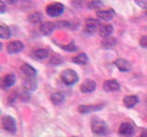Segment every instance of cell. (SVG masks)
Masks as SVG:
<instances>
[{"mask_svg":"<svg viewBox=\"0 0 147 137\" xmlns=\"http://www.w3.org/2000/svg\"><path fill=\"white\" fill-rule=\"evenodd\" d=\"M61 79L65 84L70 86V84H75L78 81V75L74 70L67 68L61 73Z\"/></svg>","mask_w":147,"mask_h":137,"instance_id":"6da1fadb","label":"cell"},{"mask_svg":"<svg viewBox=\"0 0 147 137\" xmlns=\"http://www.w3.org/2000/svg\"><path fill=\"white\" fill-rule=\"evenodd\" d=\"M64 11V6L60 2H53L46 7V13L52 17H57Z\"/></svg>","mask_w":147,"mask_h":137,"instance_id":"7a4b0ae2","label":"cell"},{"mask_svg":"<svg viewBox=\"0 0 147 137\" xmlns=\"http://www.w3.org/2000/svg\"><path fill=\"white\" fill-rule=\"evenodd\" d=\"M91 128H92V131L96 135H103L107 132V126L103 121L99 120L98 118H94V120L92 121V124H91Z\"/></svg>","mask_w":147,"mask_h":137,"instance_id":"3957f363","label":"cell"},{"mask_svg":"<svg viewBox=\"0 0 147 137\" xmlns=\"http://www.w3.org/2000/svg\"><path fill=\"white\" fill-rule=\"evenodd\" d=\"M1 124H2V128L8 132L16 131V123L11 116H3L1 120Z\"/></svg>","mask_w":147,"mask_h":137,"instance_id":"277c9868","label":"cell"},{"mask_svg":"<svg viewBox=\"0 0 147 137\" xmlns=\"http://www.w3.org/2000/svg\"><path fill=\"white\" fill-rule=\"evenodd\" d=\"M133 130H134V128H133V126H132L131 123H129V122H123V123L119 126L118 132H119V135H122L123 137H129V136H131V135L133 134Z\"/></svg>","mask_w":147,"mask_h":137,"instance_id":"5b68a950","label":"cell"},{"mask_svg":"<svg viewBox=\"0 0 147 137\" xmlns=\"http://www.w3.org/2000/svg\"><path fill=\"white\" fill-rule=\"evenodd\" d=\"M100 26V22L93 18H87L86 19V24H85V31L88 33H94L96 31V29Z\"/></svg>","mask_w":147,"mask_h":137,"instance_id":"8992f818","label":"cell"},{"mask_svg":"<svg viewBox=\"0 0 147 137\" xmlns=\"http://www.w3.org/2000/svg\"><path fill=\"white\" fill-rule=\"evenodd\" d=\"M22 49H23V43H22L21 41H17V40L11 41V42H9V43L7 45V51H8L9 54L18 53V51H21Z\"/></svg>","mask_w":147,"mask_h":137,"instance_id":"52a82bcc","label":"cell"},{"mask_svg":"<svg viewBox=\"0 0 147 137\" xmlns=\"http://www.w3.org/2000/svg\"><path fill=\"white\" fill-rule=\"evenodd\" d=\"M95 88H96V84H95V82H94L93 80H91V79L85 80V81L82 83V86H80V90H82L83 92H85V94L92 92Z\"/></svg>","mask_w":147,"mask_h":137,"instance_id":"ba28073f","label":"cell"},{"mask_svg":"<svg viewBox=\"0 0 147 137\" xmlns=\"http://www.w3.org/2000/svg\"><path fill=\"white\" fill-rule=\"evenodd\" d=\"M103 107V104H96V105H80L78 106V111L80 113H90L93 111L101 110Z\"/></svg>","mask_w":147,"mask_h":137,"instance_id":"9c48e42d","label":"cell"},{"mask_svg":"<svg viewBox=\"0 0 147 137\" xmlns=\"http://www.w3.org/2000/svg\"><path fill=\"white\" fill-rule=\"evenodd\" d=\"M54 29H55V24L52 23V22H45V23H42V24L40 25V27H39L40 32H41L44 35H49V34L54 31Z\"/></svg>","mask_w":147,"mask_h":137,"instance_id":"30bf717a","label":"cell"},{"mask_svg":"<svg viewBox=\"0 0 147 137\" xmlns=\"http://www.w3.org/2000/svg\"><path fill=\"white\" fill-rule=\"evenodd\" d=\"M103 89L106 91H116V90L119 89V83L114 79L107 80V81L103 82Z\"/></svg>","mask_w":147,"mask_h":137,"instance_id":"8fae6325","label":"cell"},{"mask_svg":"<svg viewBox=\"0 0 147 137\" xmlns=\"http://www.w3.org/2000/svg\"><path fill=\"white\" fill-rule=\"evenodd\" d=\"M96 16L100 19L103 21H109L115 16V11L113 9H107V10H98L96 11Z\"/></svg>","mask_w":147,"mask_h":137,"instance_id":"7c38bea8","label":"cell"},{"mask_svg":"<svg viewBox=\"0 0 147 137\" xmlns=\"http://www.w3.org/2000/svg\"><path fill=\"white\" fill-rule=\"evenodd\" d=\"M115 64H116V66H117V68H118L119 71L127 72V71L131 70V63H130L129 61L124 59V58H118Z\"/></svg>","mask_w":147,"mask_h":137,"instance_id":"4fadbf2b","label":"cell"},{"mask_svg":"<svg viewBox=\"0 0 147 137\" xmlns=\"http://www.w3.org/2000/svg\"><path fill=\"white\" fill-rule=\"evenodd\" d=\"M21 70L24 73V75H26L28 78H31V79H33L36 76V74H37V71L32 66H30L29 64H23L22 67H21Z\"/></svg>","mask_w":147,"mask_h":137,"instance_id":"5bb4252c","label":"cell"},{"mask_svg":"<svg viewBox=\"0 0 147 137\" xmlns=\"http://www.w3.org/2000/svg\"><path fill=\"white\" fill-rule=\"evenodd\" d=\"M23 88L28 91H31V90H34L37 88V81L36 79H31V78H28L23 81Z\"/></svg>","mask_w":147,"mask_h":137,"instance_id":"9a60e30c","label":"cell"},{"mask_svg":"<svg viewBox=\"0 0 147 137\" xmlns=\"http://www.w3.org/2000/svg\"><path fill=\"white\" fill-rule=\"evenodd\" d=\"M51 100H52V103L54 105H60V104H62L64 102V95L62 92H60V91H56V92L52 94Z\"/></svg>","mask_w":147,"mask_h":137,"instance_id":"2e32d148","label":"cell"},{"mask_svg":"<svg viewBox=\"0 0 147 137\" xmlns=\"http://www.w3.org/2000/svg\"><path fill=\"white\" fill-rule=\"evenodd\" d=\"M138 100H139V99H138L137 96L131 95V96H125L124 99H123V103H124V105H125L126 107L131 108V107H133V106L138 103Z\"/></svg>","mask_w":147,"mask_h":137,"instance_id":"e0dca14e","label":"cell"},{"mask_svg":"<svg viewBox=\"0 0 147 137\" xmlns=\"http://www.w3.org/2000/svg\"><path fill=\"white\" fill-rule=\"evenodd\" d=\"M99 33H100V35H101L102 38H105V39H106V38H109L110 34L113 33V26L109 25V24H106V25H103V26L100 27Z\"/></svg>","mask_w":147,"mask_h":137,"instance_id":"ac0fdd59","label":"cell"},{"mask_svg":"<svg viewBox=\"0 0 147 137\" xmlns=\"http://www.w3.org/2000/svg\"><path fill=\"white\" fill-rule=\"evenodd\" d=\"M15 80H16V78H15L14 74H7V75L3 78L2 86H3L5 88H9V87H11V86L15 83Z\"/></svg>","mask_w":147,"mask_h":137,"instance_id":"d6986e66","label":"cell"},{"mask_svg":"<svg viewBox=\"0 0 147 137\" xmlns=\"http://www.w3.org/2000/svg\"><path fill=\"white\" fill-rule=\"evenodd\" d=\"M72 62L76 64H79V65L86 64L87 63V56H86V54H78L72 58Z\"/></svg>","mask_w":147,"mask_h":137,"instance_id":"ffe728a7","label":"cell"},{"mask_svg":"<svg viewBox=\"0 0 147 137\" xmlns=\"http://www.w3.org/2000/svg\"><path fill=\"white\" fill-rule=\"evenodd\" d=\"M115 45H116V40H115L113 37L106 38V39L102 41V47H103L105 49H109V48H113Z\"/></svg>","mask_w":147,"mask_h":137,"instance_id":"44dd1931","label":"cell"},{"mask_svg":"<svg viewBox=\"0 0 147 137\" xmlns=\"http://www.w3.org/2000/svg\"><path fill=\"white\" fill-rule=\"evenodd\" d=\"M0 37L2 39H7L10 37V30L5 24H0Z\"/></svg>","mask_w":147,"mask_h":137,"instance_id":"7402d4cb","label":"cell"},{"mask_svg":"<svg viewBox=\"0 0 147 137\" xmlns=\"http://www.w3.org/2000/svg\"><path fill=\"white\" fill-rule=\"evenodd\" d=\"M48 54H49V51H48L47 49H38V50H36V51L33 53L34 57L38 58V59H44V58H46V57L48 56Z\"/></svg>","mask_w":147,"mask_h":137,"instance_id":"603a6c76","label":"cell"},{"mask_svg":"<svg viewBox=\"0 0 147 137\" xmlns=\"http://www.w3.org/2000/svg\"><path fill=\"white\" fill-rule=\"evenodd\" d=\"M29 21H30L32 24H38V23L41 21V14H40V13H37V11L30 14Z\"/></svg>","mask_w":147,"mask_h":137,"instance_id":"cb8c5ba5","label":"cell"},{"mask_svg":"<svg viewBox=\"0 0 147 137\" xmlns=\"http://www.w3.org/2000/svg\"><path fill=\"white\" fill-rule=\"evenodd\" d=\"M101 6H102V2L101 1H92V2L88 3V7L90 8H93V9H98Z\"/></svg>","mask_w":147,"mask_h":137,"instance_id":"d4e9b609","label":"cell"},{"mask_svg":"<svg viewBox=\"0 0 147 137\" xmlns=\"http://www.w3.org/2000/svg\"><path fill=\"white\" fill-rule=\"evenodd\" d=\"M62 49H64V50H68V51H74V50H76V47H75V45L71 42L70 45H67V46H62Z\"/></svg>","mask_w":147,"mask_h":137,"instance_id":"484cf974","label":"cell"},{"mask_svg":"<svg viewBox=\"0 0 147 137\" xmlns=\"http://www.w3.org/2000/svg\"><path fill=\"white\" fill-rule=\"evenodd\" d=\"M140 46L142 48H147V35L141 37V39H140Z\"/></svg>","mask_w":147,"mask_h":137,"instance_id":"4316f807","label":"cell"},{"mask_svg":"<svg viewBox=\"0 0 147 137\" xmlns=\"http://www.w3.org/2000/svg\"><path fill=\"white\" fill-rule=\"evenodd\" d=\"M136 3L138 5V6H140L141 8H147V0H145V1H141V0H137L136 1Z\"/></svg>","mask_w":147,"mask_h":137,"instance_id":"83f0119b","label":"cell"},{"mask_svg":"<svg viewBox=\"0 0 147 137\" xmlns=\"http://www.w3.org/2000/svg\"><path fill=\"white\" fill-rule=\"evenodd\" d=\"M3 11H5V2L0 1V13H3Z\"/></svg>","mask_w":147,"mask_h":137,"instance_id":"f1b7e54d","label":"cell"},{"mask_svg":"<svg viewBox=\"0 0 147 137\" xmlns=\"http://www.w3.org/2000/svg\"><path fill=\"white\" fill-rule=\"evenodd\" d=\"M139 137H147V130H144L141 134H140V136Z\"/></svg>","mask_w":147,"mask_h":137,"instance_id":"f546056e","label":"cell"},{"mask_svg":"<svg viewBox=\"0 0 147 137\" xmlns=\"http://www.w3.org/2000/svg\"><path fill=\"white\" fill-rule=\"evenodd\" d=\"M72 137H77V136H72Z\"/></svg>","mask_w":147,"mask_h":137,"instance_id":"4dcf8cb0","label":"cell"}]
</instances>
